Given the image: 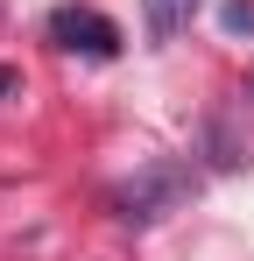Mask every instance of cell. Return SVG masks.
<instances>
[{
  "label": "cell",
  "mask_w": 254,
  "mask_h": 261,
  "mask_svg": "<svg viewBox=\"0 0 254 261\" xmlns=\"http://www.w3.org/2000/svg\"><path fill=\"white\" fill-rule=\"evenodd\" d=\"M191 191H198V170H191V163H148L141 176H127L120 191H113V212H120L127 226H156V219H169Z\"/></svg>",
  "instance_id": "6da1fadb"
},
{
  "label": "cell",
  "mask_w": 254,
  "mask_h": 261,
  "mask_svg": "<svg viewBox=\"0 0 254 261\" xmlns=\"http://www.w3.org/2000/svg\"><path fill=\"white\" fill-rule=\"evenodd\" d=\"M49 43L78 49V57H120V29H113L99 7H57V14H49Z\"/></svg>",
  "instance_id": "7a4b0ae2"
},
{
  "label": "cell",
  "mask_w": 254,
  "mask_h": 261,
  "mask_svg": "<svg viewBox=\"0 0 254 261\" xmlns=\"http://www.w3.org/2000/svg\"><path fill=\"white\" fill-rule=\"evenodd\" d=\"M198 7H205V0H141V14H148V43L184 36V29L198 21Z\"/></svg>",
  "instance_id": "3957f363"
},
{
  "label": "cell",
  "mask_w": 254,
  "mask_h": 261,
  "mask_svg": "<svg viewBox=\"0 0 254 261\" xmlns=\"http://www.w3.org/2000/svg\"><path fill=\"white\" fill-rule=\"evenodd\" d=\"M226 29H233V36H247V29H254V7H247V0H233V7H226Z\"/></svg>",
  "instance_id": "277c9868"
},
{
  "label": "cell",
  "mask_w": 254,
  "mask_h": 261,
  "mask_svg": "<svg viewBox=\"0 0 254 261\" xmlns=\"http://www.w3.org/2000/svg\"><path fill=\"white\" fill-rule=\"evenodd\" d=\"M14 85H21V71H7V64H0V99H7Z\"/></svg>",
  "instance_id": "5b68a950"
}]
</instances>
